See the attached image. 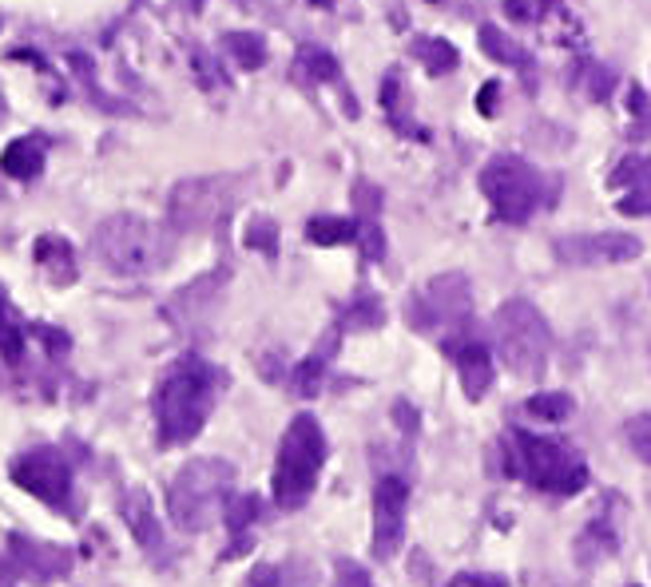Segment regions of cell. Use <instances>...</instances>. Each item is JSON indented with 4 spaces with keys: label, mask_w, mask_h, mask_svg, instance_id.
I'll return each mask as SVG.
<instances>
[{
    "label": "cell",
    "mask_w": 651,
    "mask_h": 587,
    "mask_svg": "<svg viewBox=\"0 0 651 587\" xmlns=\"http://www.w3.org/2000/svg\"><path fill=\"white\" fill-rule=\"evenodd\" d=\"M119 516H124L128 532L143 548V556L155 560V564H167V536H163V524L155 520L152 496L143 493V488H128V493L119 496Z\"/></svg>",
    "instance_id": "14"
},
{
    "label": "cell",
    "mask_w": 651,
    "mask_h": 587,
    "mask_svg": "<svg viewBox=\"0 0 651 587\" xmlns=\"http://www.w3.org/2000/svg\"><path fill=\"white\" fill-rule=\"evenodd\" d=\"M243 587H291V572H286L282 564H263L246 576Z\"/></svg>",
    "instance_id": "35"
},
{
    "label": "cell",
    "mask_w": 651,
    "mask_h": 587,
    "mask_svg": "<svg viewBox=\"0 0 651 587\" xmlns=\"http://www.w3.org/2000/svg\"><path fill=\"white\" fill-rule=\"evenodd\" d=\"M512 472H521L524 481L552 496H576L588 484V461L564 441H548L536 433H512L509 441Z\"/></svg>",
    "instance_id": "4"
},
{
    "label": "cell",
    "mask_w": 651,
    "mask_h": 587,
    "mask_svg": "<svg viewBox=\"0 0 651 587\" xmlns=\"http://www.w3.org/2000/svg\"><path fill=\"white\" fill-rule=\"evenodd\" d=\"M12 484L33 493L40 505H48L52 512H64L68 520L80 516L76 508V476H72L68 457L52 445H36V449L21 452L12 461Z\"/></svg>",
    "instance_id": "9"
},
{
    "label": "cell",
    "mask_w": 651,
    "mask_h": 587,
    "mask_svg": "<svg viewBox=\"0 0 651 587\" xmlns=\"http://www.w3.org/2000/svg\"><path fill=\"white\" fill-rule=\"evenodd\" d=\"M337 587H373V584H370V576H366L361 567L342 564V567H337Z\"/></svg>",
    "instance_id": "39"
},
{
    "label": "cell",
    "mask_w": 651,
    "mask_h": 587,
    "mask_svg": "<svg viewBox=\"0 0 651 587\" xmlns=\"http://www.w3.org/2000/svg\"><path fill=\"white\" fill-rule=\"evenodd\" d=\"M418 60L425 64L430 76H445V72L457 68V48L442 36H433V40H421L418 44Z\"/></svg>",
    "instance_id": "25"
},
{
    "label": "cell",
    "mask_w": 651,
    "mask_h": 587,
    "mask_svg": "<svg viewBox=\"0 0 651 587\" xmlns=\"http://www.w3.org/2000/svg\"><path fill=\"white\" fill-rule=\"evenodd\" d=\"M449 587H509L500 576H488V572H461V576L449 579Z\"/></svg>",
    "instance_id": "38"
},
{
    "label": "cell",
    "mask_w": 651,
    "mask_h": 587,
    "mask_svg": "<svg viewBox=\"0 0 651 587\" xmlns=\"http://www.w3.org/2000/svg\"><path fill=\"white\" fill-rule=\"evenodd\" d=\"M584 88H588V95L592 100H608L612 95V88H616V76L604 68V64H584Z\"/></svg>",
    "instance_id": "33"
},
{
    "label": "cell",
    "mask_w": 651,
    "mask_h": 587,
    "mask_svg": "<svg viewBox=\"0 0 651 587\" xmlns=\"http://www.w3.org/2000/svg\"><path fill=\"white\" fill-rule=\"evenodd\" d=\"M481 48H485L488 60H497V64H509V68H524L533 76V56L524 52L509 33H500L497 24H485L481 28Z\"/></svg>",
    "instance_id": "20"
},
{
    "label": "cell",
    "mask_w": 651,
    "mask_h": 587,
    "mask_svg": "<svg viewBox=\"0 0 651 587\" xmlns=\"http://www.w3.org/2000/svg\"><path fill=\"white\" fill-rule=\"evenodd\" d=\"M222 48H227V56L246 72H255L267 64V40L258 33H227L222 36Z\"/></svg>",
    "instance_id": "22"
},
{
    "label": "cell",
    "mask_w": 651,
    "mask_h": 587,
    "mask_svg": "<svg viewBox=\"0 0 651 587\" xmlns=\"http://www.w3.org/2000/svg\"><path fill=\"white\" fill-rule=\"evenodd\" d=\"M334 349H337V330H334V334H326L322 346L306 357V361H298V366H294V393H298V397H315V393L322 390L326 361L334 357Z\"/></svg>",
    "instance_id": "19"
},
{
    "label": "cell",
    "mask_w": 651,
    "mask_h": 587,
    "mask_svg": "<svg viewBox=\"0 0 651 587\" xmlns=\"http://www.w3.org/2000/svg\"><path fill=\"white\" fill-rule=\"evenodd\" d=\"M620 210H624V215H651V179L640 187H631L628 195L620 199Z\"/></svg>",
    "instance_id": "37"
},
{
    "label": "cell",
    "mask_w": 651,
    "mask_h": 587,
    "mask_svg": "<svg viewBox=\"0 0 651 587\" xmlns=\"http://www.w3.org/2000/svg\"><path fill=\"white\" fill-rule=\"evenodd\" d=\"M358 242H361V251H366V258H382L385 254V239H382V227L373 219H361V227H358Z\"/></svg>",
    "instance_id": "36"
},
{
    "label": "cell",
    "mask_w": 651,
    "mask_h": 587,
    "mask_svg": "<svg viewBox=\"0 0 651 587\" xmlns=\"http://www.w3.org/2000/svg\"><path fill=\"white\" fill-rule=\"evenodd\" d=\"M326 433L315 421V413H298L282 433L279 445V461H275V481H270V493H275V505L294 512L310 500L318 484V472L326 464Z\"/></svg>",
    "instance_id": "3"
},
{
    "label": "cell",
    "mask_w": 651,
    "mask_h": 587,
    "mask_svg": "<svg viewBox=\"0 0 651 587\" xmlns=\"http://www.w3.org/2000/svg\"><path fill=\"white\" fill-rule=\"evenodd\" d=\"M222 390V373L203 357L187 354L179 357L167 373H163L159 390H155V429H159V445H187L195 441L207 425L215 397Z\"/></svg>",
    "instance_id": "1"
},
{
    "label": "cell",
    "mask_w": 651,
    "mask_h": 587,
    "mask_svg": "<svg viewBox=\"0 0 651 587\" xmlns=\"http://www.w3.org/2000/svg\"><path fill=\"white\" fill-rule=\"evenodd\" d=\"M481 191L493 203L497 219L505 222H528L548 203L545 175L536 171L533 163L516 159V155L488 159L485 171H481Z\"/></svg>",
    "instance_id": "7"
},
{
    "label": "cell",
    "mask_w": 651,
    "mask_h": 587,
    "mask_svg": "<svg viewBox=\"0 0 651 587\" xmlns=\"http://www.w3.org/2000/svg\"><path fill=\"white\" fill-rule=\"evenodd\" d=\"M243 195V179L234 175H195L175 183L171 199H167V219L179 234L207 231L239 203Z\"/></svg>",
    "instance_id": "8"
},
{
    "label": "cell",
    "mask_w": 651,
    "mask_h": 587,
    "mask_svg": "<svg viewBox=\"0 0 651 587\" xmlns=\"http://www.w3.org/2000/svg\"><path fill=\"white\" fill-rule=\"evenodd\" d=\"M246 246H251V251H263L267 258H275V254H279V227H275V219L251 222V227H246Z\"/></svg>",
    "instance_id": "30"
},
{
    "label": "cell",
    "mask_w": 651,
    "mask_h": 587,
    "mask_svg": "<svg viewBox=\"0 0 651 587\" xmlns=\"http://www.w3.org/2000/svg\"><path fill=\"white\" fill-rule=\"evenodd\" d=\"M306 239L315 242V246H342V242L358 239V227L349 219H342V215H318L306 227Z\"/></svg>",
    "instance_id": "24"
},
{
    "label": "cell",
    "mask_w": 651,
    "mask_h": 587,
    "mask_svg": "<svg viewBox=\"0 0 651 587\" xmlns=\"http://www.w3.org/2000/svg\"><path fill=\"white\" fill-rule=\"evenodd\" d=\"M651 179V159L648 155H631V159H624L616 167V171H612V187H640V183H648Z\"/></svg>",
    "instance_id": "31"
},
{
    "label": "cell",
    "mask_w": 651,
    "mask_h": 587,
    "mask_svg": "<svg viewBox=\"0 0 651 587\" xmlns=\"http://www.w3.org/2000/svg\"><path fill=\"white\" fill-rule=\"evenodd\" d=\"M258 516H263V500H258L255 493L227 500V512H222V520H227L231 536H239V544H231V552H227V556L246 552V532H251V524H255Z\"/></svg>",
    "instance_id": "21"
},
{
    "label": "cell",
    "mask_w": 651,
    "mask_h": 587,
    "mask_svg": "<svg viewBox=\"0 0 651 587\" xmlns=\"http://www.w3.org/2000/svg\"><path fill=\"white\" fill-rule=\"evenodd\" d=\"M0 171L9 179H36L44 171V143L40 139H12L4 155H0Z\"/></svg>",
    "instance_id": "18"
},
{
    "label": "cell",
    "mask_w": 651,
    "mask_h": 587,
    "mask_svg": "<svg viewBox=\"0 0 651 587\" xmlns=\"http://www.w3.org/2000/svg\"><path fill=\"white\" fill-rule=\"evenodd\" d=\"M385 322V310L382 302L373 298V294H361L354 306H349V326H361V330H378Z\"/></svg>",
    "instance_id": "32"
},
{
    "label": "cell",
    "mask_w": 651,
    "mask_h": 587,
    "mask_svg": "<svg viewBox=\"0 0 651 587\" xmlns=\"http://www.w3.org/2000/svg\"><path fill=\"white\" fill-rule=\"evenodd\" d=\"M524 409H528L536 421H564V417L572 413V397L569 393H536V397H528Z\"/></svg>",
    "instance_id": "27"
},
{
    "label": "cell",
    "mask_w": 651,
    "mask_h": 587,
    "mask_svg": "<svg viewBox=\"0 0 651 587\" xmlns=\"http://www.w3.org/2000/svg\"><path fill=\"white\" fill-rule=\"evenodd\" d=\"M406 536V481L382 476L373 488V556L394 560Z\"/></svg>",
    "instance_id": "12"
},
{
    "label": "cell",
    "mask_w": 651,
    "mask_h": 587,
    "mask_svg": "<svg viewBox=\"0 0 651 587\" xmlns=\"http://www.w3.org/2000/svg\"><path fill=\"white\" fill-rule=\"evenodd\" d=\"M640 251H643V242L624 231L564 234V239L552 242V254H557L564 266H616V263L640 258Z\"/></svg>",
    "instance_id": "11"
},
{
    "label": "cell",
    "mask_w": 651,
    "mask_h": 587,
    "mask_svg": "<svg viewBox=\"0 0 651 587\" xmlns=\"http://www.w3.org/2000/svg\"><path fill=\"white\" fill-rule=\"evenodd\" d=\"M469 310H473V294H469L465 275H442L409 298V326L421 334H433L445 326L461 330L469 322Z\"/></svg>",
    "instance_id": "10"
},
{
    "label": "cell",
    "mask_w": 651,
    "mask_h": 587,
    "mask_svg": "<svg viewBox=\"0 0 651 587\" xmlns=\"http://www.w3.org/2000/svg\"><path fill=\"white\" fill-rule=\"evenodd\" d=\"M298 68L306 72V76H315V80H337V60L330 56V52H322V48H303V56H298Z\"/></svg>",
    "instance_id": "29"
},
{
    "label": "cell",
    "mask_w": 651,
    "mask_h": 587,
    "mask_svg": "<svg viewBox=\"0 0 651 587\" xmlns=\"http://www.w3.org/2000/svg\"><path fill=\"white\" fill-rule=\"evenodd\" d=\"M445 354L457 361L465 397L469 401H481V397L493 390V357H488V346L473 334H457L445 342Z\"/></svg>",
    "instance_id": "15"
},
{
    "label": "cell",
    "mask_w": 651,
    "mask_h": 587,
    "mask_svg": "<svg viewBox=\"0 0 651 587\" xmlns=\"http://www.w3.org/2000/svg\"><path fill=\"white\" fill-rule=\"evenodd\" d=\"M509 9L516 12V16H528V12H533L528 9V0H509Z\"/></svg>",
    "instance_id": "42"
},
{
    "label": "cell",
    "mask_w": 651,
    "mask_h": 587,
    "mask_svg": "<svg viewBox=\"0 0 651 587\" xmlns=\"http://www.w3.org/2000/svg\"><path fill=\"white\" fill-rule=\"evenodd\" d=\"M493 337H497L500 361L524 381H536L545 373L548 354H552V330H548L545 314L533 302L509 298L493 318Z\"/></svg>",
    "instance_id": "5"
},
{
    "label": "cell",
    "mask_w": 651,
    "mask_h": 587,
    "mask_svg": "<svg viewBox=\"0 0 651 587\" xmlns=\"http://www.w3.org/2000/svg\"><path fill=\"white\" fill-rule=\"evenodd\" d=\"M222 286H227V270H210V275L195 278V282L183 286L179 294H171V302H167V310L163 314H167L179 330H191V326H199L210 310H215Z\"/></svg>",
    "instance_id": "16"
},
{
    "label": "cell",
    "mask_w": 651,
    "mask_h": 587,
    "mask_svg": "<svg viewBox=\"0 0 651 587\" xmlns=\"http://www.w3.org/2000/svg\"><path fill=\"white\" fill-rule=\"evenodd\" d=\"M616 552V532L608 528V524H592L588 532H580V544H576V556H580L584 564H592L600 556Z\"/></svg>",
    "instance_id": "26"
},
{
    "label": "cell",
    "mask_w": 651,
    "mask_h": 587,
    "mask_svg": "<svg viewBox=\"0 0 651 587\" xmlns=\"http://www.w3.org/2000/svg\"><path fill=\"white\" fill-rule=\"evenodd\" d=\"M16 579H21V572H16V564H12V556L4 552L0 556V587H16Z\"/></svg>",
    "instance_id": "41"
},
{
    "label": "cell",
    "mask_w": 651,
    "mask_h": 587,
    "mask_svg": "<svg viewBox=\"0 0 651 587\" xmlns=\"http://www.w3.org/2000/svg\"><path fill=\"white\" fill-rule=\"evenodd\" d=\"M497 100H500V84H488V88H481L477 107L485 112V116H497Z\"/></svg>",
    "instance_id": "40"
},
{
    "label": "cell",
    "mask_w": 651,
    "mask_h": 587,
    "mask_svg": "<svg viewBox=\"0 0 651 587\" xmlns=\"http://www.w3.org/2000/svg\"><path fill=\"white\" fill-rule=\"evenodd\" d=\"M92 246L100 254V263L116 275H152L155 266L167 258V242L155 231L152 222L140 215H112L95 227Z\"/></svg>",
    "instance_id": "6"
},
{
    "label": "cell",
    "mask_w": 651,
    "mask_h": 587,
    "mask_svg": "<svg viewBox=\"0 0 651 587\" xmlns=\"http://www.w3.org/2000/svg\"><path fill=\"white\" fill-rule=\"evenodd\" d=\"M33 254H36V263H40V270L48 275V282H56V286H72V282H76V254H72L68 239L40 234Z\"/></svg>",
    "instance_id": "17"
},
{
    "label": "cell",
    "mask_w": 651,
    "mask_h": 587,
    "mask_svg": "<svg viewBox=\"0 0 651 587\" xmlns=\"http://www.w3.org/2000/svg\"><path fill=\"white\" fill-rule=\"evenodd\" d=\"M9 556L21 579H33V584H52V579H64L76 564L72 548H60V544L33 540L24 532H9Z\"/></svg>",
    "instance_id": "13"
},
{
    "label": "cell",
    "mask_w": 651,
    "mask_h": 587,
    "mask_svg": "<svg viewBox=\"0 0 651 587\" xmlns=\"http://www.w3.org/2000/svg\"><path fill=\"white\" fill-rule=\"evenodd\" d=\"M315 4H330V0H315Z\"/></svg>",
    "instance_id": "43"
},
{
    "label": "cell",
    "mask_w": 651,
    "mask_h": 587,
    "mask_svg": "<svg viewBox=\"0 0 651 587\" xmlns=\"http://www.w3.org/2000/svg\"><path fill=\"white\" fill-rule=\"evenodd\" d=\"M24 337H28V326H21V318L12 314L9 294H4V286H0V354L9 357L12 366H16L21 354H24Z\"/></svg>",
    "instance_id": "23"
},
{
    "label": "cell",
    "mask_w": 651,
    "mask_h": 587,
    "mask_svg": "<svg viewBox=\"0 0 651 587\" xmlns=\"http://www.w3.org/2000/svg\"><path fill=\"white\" fill-rule=\"evenodd\" d=\"M234 488V464L219 457H195L167 484V512L179 532H203L227 512Z\"/></svg>",
    "instance_id": "2"
},
{
    "label": "cell",
    "mask_w": 651,
    "mask_h": 587,
    "mask_svg": "<svg viewBox=\"0 0 651 587\" xmlns=\"http://www.w3.org/2000/svg\"><path fill=\"white\" fill-rule=\"evenodd\" d=\"M624 441H628V449L640 457L643 464H651V413H636L624 425Z\"/></svg>",
    "instance_id": "28"
},
{
    "label": "cell",
    "mask_w": 651,
    "mask_h": 587,
    "mask_svg": "<svg viewBox=\"0 0 651 587\" xmlns=\"http://www.w3.org/2000/svg\"><path fill=\"white\" fill-rule=\"evenodd\" d=\"M28 334H33L36 342H44L48 357H64V354H68V349H72L68 334H64V330H56V326H40V322H33V326H28Z\"/></svg>",
    "instance_id": "34"
}]
</instances>
